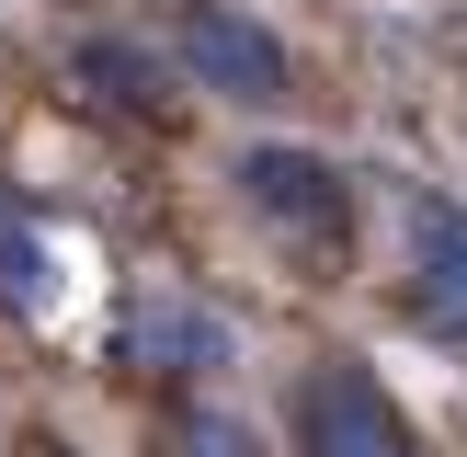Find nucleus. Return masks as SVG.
Segmentation results:
<instances>
[{
    "mask_svg": "<svg viewBox=\"0 0 467 457\" xmlns=\"http://www.w3.org/2000/svg\"><path fill=\"white\" fill-rule=\"evenodd\" d=\"M240 183H251V206H263L274 228H308L319 251H342V172L319 149H251Z\"/></svg>",
    "mask_w": 467,
    "mask_h": 457,
    "instance_id": "3",
    "label": "nucleus"
},
{
    "mask_svg": "<svg viewBox=\"0 0 467 457\" xmlns=\"http://www.w3.org/2000/svg\"><path fill=\"white\" fill-rule=\"evenodd\" d=\"M182 69H194L217 103H285V35L251 12H228V0H205L194 23H182Z\"/></svg>",
    "mask_w": 467,
    "mask_h": 457,
    "instance_id": "2",
    "label": "nucleus"
},
{
    "mask_svg": "<svg viewBox=\"0 0 467 457\" xmlns=\"http://www.w3.org/2000/svg\"><path fill=\"white\" fill-rule=\"evenodd\" d=\"M182 457H251V434H240V423H194V434H182Z\"/></svg>",
    "mask_w": 467,
    "mask_h": 457,
    "instance_id": "8",
    "label": "nucleus"
},
{
    "mask_svg": "<svg viewBox=\"0 0 467 457\" xmlns=\"http://www.w3.org/2000/svg\"><path fill=\"white\" fill-rule=\"evenodd\" d=\"M410 263L445 332H467V206L456 195H410Z\"/></svg>",
    "mask_w": 467,
    "mask_h": 457,
    "instance_id": "5",
    "label": "nucleus"
},
{
    "mask_svg": "<svg viewBox=\"0 0 467 457\" xmlns=\"http://www.w3.org/2000/svg\"><path fill=\"white\" fill-rule=\"evenodd\" d=\"M68 69H80L91 103H126V114H160V103H171V91H160V58H149V46H126V35H91Z\"/></svg>",
    "mask_w": 467,
    "mask_h": 457,
    "instance_id": "6",
    "label": "nucleus"
},
{
    "mask_svg": "<svg viewBox=\"0 0 467 457\" xmlns=\"http://www.w3.org/2000/svg\"><path fill=\"white\" fill-rule=\"evenodd\" d=\"M0 297L46 309V251H35V240H0Z\"/></svg>",
    "mask_w": 467,
    "mask_h": 457,
    "instance_id": "7",
    "label": "nucleus"
},
{
    "mask_svg": "<svg viewBox=\"0 0 467 457\" xmlns=\"http://www.w3.org/2000/svg\"><path fill=\"white\" fill-rule=\"evenodd\" d=\"M114 355L126 366H149V377H194V366H217L228 355V332L205 309H171V297H149V309H126L114 320Z\"/></svg>",
    "mask_w": 467,
    "mask_h": 457,
    "instance_id": "4",
    "label": "nucleus"
},
{
    "mask_svg": "<svg viewBox=\"0 0 467 457\" xmlns=\"http://www.w3.org/2000/svg\"><path fill=\"white\" fill-rule=\"evenodd\" d=\"M296 457H410V423L365 366H308V388H296Z\"/></svg>",
    "mask_w": 467,
    "mask_h": 457,
    "instance_id": "1",
    "label": "nucleus"
}]
</instances>
